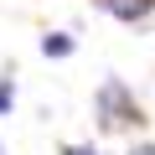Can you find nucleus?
I'll use <instances>...</instances> for the list:
<instances>
[{
    "label": "nucleus",
    "instance_id": "nucleus-1",
    "mask_svg": "<svg viewBox=\"0 0 155 155\" xmlns=\"http://www.w3.org/2000/svg\"><path fill=\"white\" fill-rule=\"evenodd\" d=\"M93 119H98V134H140L150 124L145 104L134 98V88L124 78H104L93 88Z\"/></svg>",
    "mask_w": 155,
    "mask_h": 155
},
{
    "label": "nucleus",
    "instance_id": "nucleus-2",
    "mask_svg": "<svg viewBox=\"0 0 155 155\" xmlns=\"http://www.w3.org/2000/svg\"><path fill=\"white\" fill-rule=\"evenodd\" d=\"M93 5L104 16H114V21H124V26H145L155 16V0H93Z\"/></svg>",
    "mask_w": 155,
    "mask_h": 155
},
{
    "label": "nucleus",
    "instance_id": "nucleus-3",
    "mask_svg": "<svg viewBox=\"0 0 155 155\" xmlns=\"http://www.w3.org/2000/svg\"><path fill=\"white\" fill-rule=\"evenodd\" d=\"M72 52H78V36H72V31H47V36H41V57H57V62H62V57H72Z\"/></svg>",
    "mask_w": 155,
    "mask_h": 155
},
{
    "label": "nucleus",
    "instance_id": "nucleus-4",
    "mask_svg": "<svg viewBox=\"0 0 155 155\" xmlns=\"http://www.w3.org/2000/svg\"><path fill=\"white\" fill-rule=\"evenodd\" d=\"M11 109H16V83L0 78V119H11Z\"/></svg>",
    "mask_w": 155,
    "mask_h": 155
},
{
    "label": "nucleus",
    "instance_id": "nucleus-5",
    "mask_svg": "<svg viewBox=\"0 0 155 155\" xmlns=\"http://www.w3.org/2000/svg\"><path fill=\"white\" fill-rule=\"evenodd\" d=\"M62 155H104V150H98V145H88V140H83V145H62Z\"/></svg>",
    "mask_w": 155,
    "mask_h": 155
},
{
    "label": "nucleus",
    "instance_id": "nucleus-6",
    "mask_svg": "<svg viewBox=\"0 0 155 155\" xmlns=\"http://www.w3.org/2000/svg\"><path fill=\"white\" fill-rule=\"evenodd\" d=\"M124 155H155V140H134V145H129Z\"/></svg>",
    "mask_w": 155,
    "mask_h": 155
},
{
    "label": "nucleus",
    "instance_id": "nucleus-7",
    "mask_svg": "<svg viewBox=\"0 0 155 155\" xmlns=\"http://www.w3.org/2000/svg\"><path fill=\"white\" fill-rule=\"evenodd\" d=\"M0 155H5V145H0Z\"/></svg>",
    "mask_w": 155,
    "mask_h": 155
}]
</instances>
